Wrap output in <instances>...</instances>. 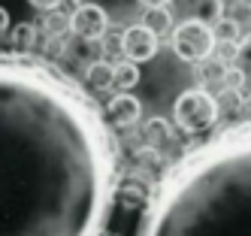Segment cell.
I'll return each mask as SVG.
<instances>
[{"label":"cell","mask_w":251,"mask_h":236,"mask_svg":"<svg viewBox=\"0 0 251 236\" xmlns=\"http://www.w3.org/2000/svg\"><path fill=\"white\" fill-rule=\"evenodd\" d=\"M100 46H103V54H109V58H115V54H121V30L109 27V30L103 33Z\"/></svg>","instance_id":"18"},{"label":"cell","mask_w":251,"mask_h":236,"mask_svg":"<svg viewBox=\"0 0 251 236\" xmlns=\"http://www.w3.org/2000/svg\"><path fill=\"white\" fill-rule=\"evenodd\" d=\"M115 142L55 67L0 54V236H103Z\"/></svg>","instance_id":"1"},{"label":"cell","mask_w":251,"mask_h":236,"mask_svg":"<svg viewBox=\"0 0 251 236\" xmlns=\"http://www.w3.org/2000/svg\"><path fill=\"white\" fill-rule=\"evenodd\" d=\"M233 67L242 73V91L251 97V33L239 40V49H236V61H233Z\"/></svg>","instance_id":"15"},{"label":"cell","mask_w":251,"mask_h":236,"mask_svg":"<svg viewBox=\"0 0 251 236\" xmlns=\"http://www.w3.org/2000/svg\"><path fill=\"white\" fill-rule=\"evenodd\" d=\"M27 3L40 12H55L58 6H64V0H27Z\"/></svg>","instance_id":"21"},{"label":"cell","mask_w":251,"mask_h":236,"mask_svg":"<svg viewBox=\"0 0 251 236\" xmlns=\"http://www.w3.org/2000/svg\"><path fill=\"white\" fill-rule=\"evenodd\" d=\"M142 118V103L133 97V94H118L109 97V103H106V124L112 127H133L136 121Z\"/></svg>","instance_id":"8"},{"label":"cell","mask_w":251,"mask_h":236,"mask_svg":"<svg viewBox=\"0 0 251 236\" xmlns=\"http://www.w3.org/2000/svg\"><path fill=\"white\" fill-rule=\"evenodd\" d=\"M224 73H227V64L215 61V58L197 64V76H200L203 85H221V82H224Z\"/></svg>","instance_id":"17"},{"label":"cell","mask_w":251,"mask_h":236,"mask_svg":"<svg viewBox=\"0 0 251 236\" xmlns=\"http://www.w3.org/2000/svg\"><path fill=\"white\" fill-rule=\"evenodd\" d=\"M121 54L130 64H146L157 54V36L146 25H130L121 30Z\"/></svg>","instance_id":"6"},{"label":"cell","mask_w":251,"mask_h":236,"mask_svg":"<svg viewBox=\"0 0 251 236\" xmlns=\"http://www.w3.org/2000/svg\"><path fill=\"white\" fill-rule=\"evenodd\" d=\"M142 139H146V149H154L160 152L164 145L173 142V127L167 118H149L146 124H142Z\"/></svg>","instance_id":"9"},{"label":"cell","mask_w":251,"mask_h":236,"mask_svg":"<svg viewBox=\"0 0 251 236\" xmlns=\"http://www.w3.org/2000/svg\"><path fill=\"white\" fill-rule=\"evenodd\" d=\"M37 30L46 36V40H61L64 33H70V15L55 9V12H46L43 22L37 25Z\"/></svg>","instance_id":"12"},{"label":"cell","mask_w":251,"mask_h":236,"mask_svg":"<svg viewBox=\"0 0 251 236\" xmlns=\"http://www.w3.org/2000/svg\"><path fill=\"white\" fill-rule=\"evenodd\" d=\"M112 79H115V73H112V64L109 61H91L85 67V82L91 91H109L112 88Z\"/></svg>","instance_id":"11"},{"label":"cell","mask_w":251,"mask_h":236,"mask_svg":"<svg viewBox=\"0 0 251 236\" xmlns=\"http://www.w3.org/2000/svg\"><path fill=\"white\" fill-rule=\"evenodd\" d=\"M112 73H115V79H112V88H118L121 94H127L130 88H136L139 85V67L136 64H130V61H115L112 64Z\"/></svg>","instance_id":"13"},{"label":"cell","mask_w":251,"mask_h":236,"mask_svg":"<svg viewBox=\"0 0 251 236\" xmlns=\"http://www.w3.org/2000/svg\"><path fill=\"white\" fill-rule=\"evenodd\" d=\"M212 33H215V43H239L242 40V27L236 18H227L221 15L218 22L212 25Z\"/></svg>","instance_id":"16"},{"label":"cell","mask_w":251,"mask_h":236,"mask_svg":"<svg viewBox=\"0 0 251 236\" xmlns=\"http://www.w3.org/2000/svg\"><path fill=\"white\" fill-rule=\"evenodd\" d=\"M139 236H251V121L173 163L149 200Z\"/></svg>","instance_id":"2"},{"label":"cell","mask_w":251,"mask_h":236,"mask_svg":"<svg viewBox=\"0 0 251 236\" xmlns=\"http://www.w3.org/2000/svg\"><path fill=\"white\" fill-rule=\"evenodd\" d=\"M236 49H239V43H215L212 58L227 64V67H233V61H236Z\"/></svg>","instance_id":"19"},{"label":"cell","mask_w":251,"mask_h":236,"mask_svg":"<svg viewBox=\"0 0 251 236\" xmlns=\"http://www.w3.org/2000/svg\"><path fill=\"white\" fill-rule=\"evenodd\" d=\"M218 100H215L206 88H188L176 97L173 103V121L182 133L188 136H200L209 133L218 124Z\"/></svg>","instance_id":"3"},{"label":"cell","mask_w":251,"mask_h":236,"mask_svg":"<svg viewBox=\"0 0 251 236\" xmlns=\"http://www.w3.org/2000/svg\"><path fill=\"white\" fill-rule=\"evenodd\" d=\"M170 15L173 22H200V25H215L224 15V0H170Z\"/></svg>","instance_id":"7"},{"label":"cell","mask_w":251,"mask_h":236,"mask_svg":"<svg viewBox=\"0 0 251 236\" xmlns=\"http://www.w3.org/2000/svg\"><path fill=\"white\" fill-rule=\"evenodd\" d=\"M9 33V12L0 6V36H6Z\"/></svg>","instance_id":"22"},{"label":"cell","mask_w":251,"mask_h":236,"mask_svg":"<svg viewBox=\"0 0 251 236\" xmlns=\"http://www.w3.org/2000/svg\"><path fill=\"white\" fill-rule=\"evenodd\" d=\"M170 46L185 64H203L215 52V33L209 25L200 22H178L170 33Z\"/></svg>","instance_id":"4"},{"label":"cell","mask_w":251,"mask_h":236,"mask_svg":"<svg viewBox=\"0 0 251 236\" xmlns=\"http://www.w3.org/2000/svg\"><path fill=\"white\" fill-rule=\"evenodd\" d=\"M221 91H242V73L236 67H227L224 82H221Z\"/></svg>","instance_id":"20"},{"label":"cell","mask_w":251,"mask_h":236,"mask_svg":"<svg viewBox=\"0 0 251 236\" xmlns=\"http://www.w3.org/2000/svg\"><path fill=\"white\" fill-rule=\"evenodd\" d=\"M139 25H146L154 36H164V33H173L176 22L170 15V6H157V9H146V18H142Z\"/></svg>","instance_id":"14"},{"label":"cell","mask_w":251,"mask_h":236,"mask_svg":"<svg viewBox=\"0 0 251 236\" xmlns=\"http://www.w3.org/2000/svg\"><path fill=\"white\" fill-rule=\"evenodd\" d=\"M139 3L146 6V9H157V6H167L170 0H139Z\"/></svg>","instance_id":"23"},{"label":"cell","mask_w":251,"mask_h":236,"mask_svg":"<svg viewBox=\"0 0 251 236\" xmlns=\"http://www.w3.org/2000/svg\"><path fill=\"white\" fill-rule=\"evenodd\" d=\"M109 30V15L100 3H79L76 12H70V33H76L85 43H100Z\"/></svg>","instance_id":"5"},{"label":"cell","mask_w":251,"mask_h":236,"mask_svg":"<svg viewBox=\"0 0 251 236\" xmlns=\"http://www.w3.org/2000/svg\"><path fill=\"white\" fill-rule=\"evenodd\" d=\"M6 36H9V49H12V54H27L33 46H37L40 30H37V25H33V22H19Z\"/></svg>","instance_id":"10"}]
</instances>
